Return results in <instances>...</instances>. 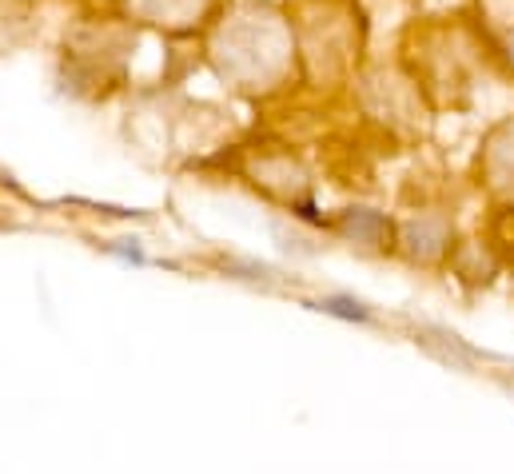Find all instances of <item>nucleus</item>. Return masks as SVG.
I'll list each match as a JSON object with an SVG mask.
<instances>
[{"label": "nucleus", "mask_w": 514, "mask_h": 474, "mask_svg": "<svg viewBox=\"0 0 514 474\" xmlns=\"http://www.w3.org/2000/svg\"><path fill=\"white\" fill-rule=\"evenodd\" d=\"M327 311H339V315H355V319H367V311L359 303H347V299H331L327 303Z\"/></svg>", "instance_id": "1"}]
</instances>
